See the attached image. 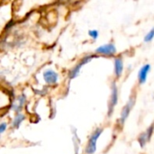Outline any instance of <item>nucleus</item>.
<instances>
[{"instance_id":"nucleus-2","label":"nucleus","mask_w":154,"mask_h":154,"mask_svg":"<svg viewBox=\"0 0 154 154\" xmlns=\"http://www.w3.org/2000/svg\"><path fill=\"white\" fill-rule=\"evenodd\" d=\"M135 104V97H131L130 99L128 100V102L126 103V105L124 106L122 112H121V115H120V119H119V124L120 125H124V124L125 123L126 119L128 118L129 115H130V112L132 111L134 106Z\"/></svg>"},{"instance_id":"nucleus-13","label":"nucleus","mask_w":154,"mask_h":154,"mask_svg":"<svg viewBox=\"0 0 154 154\" xmlns=\"http://www.w3.org/2000/svg\"><path fill=\"white\" fill-rule=\"evenodd\" d=\"M88 35H89L92 39L97 40V39L98 38L99 33H98V31H97V30H89V31H88Z\"/></svg>"},{"instance_id":"nucleus-1","label":"nucleus","mask_w":154,"mask_h":154,"mask_svg":"<svg viewBox=\"0 0 154 154\" xmlns=\"http://www.w3.org/2000/svg\"><path fill=\"white\" fill-rule=\"evenodd\" d=\"M103 128H97V130L94 131V133L90 135L88 145L86 147V153L87 154H93L97 151V143L99 138V136L103 133Z\"/></svg>"},{"instance_id":"nucleus-5","label":"nucleus","mask_w":154,"mask_h":154,"mask_svg":"<svg viewBox=\"0 0 154 154\" xmlns=\"http://www.w3.org/2000/svg\"><path fill=\"white\" fill-rule=\"evenodd\" d=\"M117 101H118V89H117L116 84L114 82L112 84V88H111V97H110L109 108H108V116H109L112 115L114 107L117 105Z\"/></svg>"},{"instance_id":"nucleus-9","label":"nucleus","mask_w":154,"mask_h":154,"mask_svg":"<svg viewBox=\"0 0 154 154\" xmlns=\"http://www.w3.org/2000/svg\"><path fill=\"white\" fill-rule=\"evenodd\" d=\"M25 102H26V97H25V95H23V94L20 95V96L16 98V101L14 102V104L13 106H12L13 110H14L15 113H19L20 111H22V109H23V107Z\"/></svg>"},{"instance_id":"nucleus-3","label":"nucleus","mask_w":154,"mask_h":154,"mask_svg":"<svg viewBox=\"0 0 154 154\" xmlns=\"http://www.w3.org/2000/svg\"><path fill=\"white\" fill-rule=\"evenodd\" d=\"M96 53L105 56H113L116 53V47L114 43H106L97 48Z\"/></svg>"},{"instance_id":"nucleus-11","label":"nucleus","mask_w":154,"mask_h":154,"mask_svg":"<svg viewBox=\"0 0 154 154\" xmlns=\"http://www.w3.org/2000/svg\"><path fill=\"white\" fill-rule=\"evenodd\" d=\"M24 119H25V116L24 115H23V114H17L14 116V120H13L12 127L13 128H15V129L19 128V126L21 125V124L24 121Z\"/></svg>"},{"instance_id":"nucleus-7","label":"nucleus","mask_w":154,"mask_h":154,"mask_svg":"<svg viewBox=\"0 0 154 154\" xmlns=\"http://www.w3.org/2000/svg\"><path fill=\"white\" fill-rule=\"evenodd\" d=\"M153 128L154 126H150L145 132H143L138 138V142L139 143L141 144V147H144L145 144L151 140V137L152 135V133H153Z\"/></svg>"},{"instance_id":"nucleus-12","label":"nucleus","mask_w":154,"mask_h":154,"mask_svg":"<svg viewBox=\"0 0 154 154\" xmlns=\"http://www.w3.org/2000/svg\"><path fill=\"white\" fill-rule=\"evenodd\" d=\"M154 38V28H152L145 36H144V42H152Z\"/></svg>"},{"instance_id":"nucleus-8","label":"nucleus","mask_w":154,"mask_h":154,"mask_svg":"<svg viewBox=\"0 0 154 154\" xmlns=\"http://www.w3.org/2000/svg\"><path fill=\"white\" fill-rule=\"evenodd\" d=\"M150 70H151V65L150 64H145L140 69V70L138 72V80H139L140 84H144L146 82Z\"/></svg>"},{"instance_id":"nucleus-10","label":"nucleus","mask_w":154,"mask_h":154,"mask_svg":"<svg viewBox=\"0 0 154 154\" xmlns=\"http://www.w3.org/2000/svg\"><path fill=\"white\" fill-rule=\"evenodd\" d=\"M123 70H124V62L123 60L119 57V58H116L115 59V75L118 78L123 74Z\"/></svg>"},{"instance_id":"nucleus-14","label":"nucleus","mask_w":154,"mask_h":154,"mask_svg":"<svg viewBox=\"0 0 154 154\" xmlns=\"http://www.w3.org/2000/svg\"><path fill=\"white\" fill-rule=\"evenodd\" d=\"M7 129V124L5 122H2L1 125H0V134H4L5 131Z\"/></svg>"},{"instance_id":"nucleus-6","label":"nucleus","mask_w":154,"mask_h":154,"mask_svg":"<svg viewBox=\"0 0 154 154\" xmlns=\"http://www.w3.org/2000/svg\"><path fill=\"white\" fill-rule=\"evenodd\" d=\"M43 79H44V81L47 84H49V85H55L58 82L59 75L54 70L49 69H46L43 72Z\"/></svg>"},{"instance_id":"nucleus-4","label":"nucleus","mask_w":154,"mask_h":154,"mask_svg":"<svg viewBox=\"0 0 154 154\" xmlns=\"http://www.w3.org/2000/svg\"><path fill=\"white\" fill-rule=\"evenodd\" d=\"M94 58V56L93 55H88V56H86V57H84L82 60H81V61L79 62V63H78L71 70H70V72H69V78L70 79H75L76 77H78V75L79 74V72H80V69H81V68L85 65V64H87V63H88L92 59Z\"/></svg>"}]
</instances>
